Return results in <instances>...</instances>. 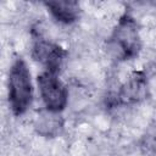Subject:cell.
I'll return each instance as SVG.
<instances>
[{"mask_svg": "<svg viewBox=\"0 0 156 156\" xmlns=\"http://www.w3.org/2000/svg\"><path fill=\"white\" fill-rule=\"evenodd\" d=\"M9 104L16 116L23 115L33 101V84L26 62L18 57L9 72Z\"/></svg>", "mask_w": 156, "mask_h": 156, "instance_id": "1", "label": "cell"}, {"mask_svg": "<svg viewBox=\"0 0 156 156\" xmlns=\"http://www.w3.org/2000/svg\"><path fill=\"white\" fill-rule=\"evenodd\" d=\"M140 46L136 22L129 13H124L110 37L108 49L117 60H129L138 55Z\"/></svg>", "mask_w": 156, "mask_h": 156, "instance_id": "2", "label": "cell"}, {"mask_svg": "<svg viewBox=\"0 0 156 156\" xmlns=\"http://www.w3.org/2000/svg\"><path fill=\"white\" fill-rule=\"evenodd\" d=\"M38 85L40 98L48 111L61 112L68 100V91L65 84L57 78L56 73L44 71L38 76Z\"/></svg>", "mask_w": 156, "mask_h": 156, "instance_id": "3", "label": "cell"}, {"mask_svg": "<svg viewBox=\"0 0 156 156\" xmlns=\"http://www.w3.org/2000/svg\"><path fill=\"white\" fill-rule=\"evenodd\" d=\"M32 56L45 68V71L57 73L65 60L66 51L60 45L38 35L33 41Z\"/></svg>", "mask_w": 156, "mask_h": 156, "instance_id": "4", "label": "cell"}, {"mask_svg": "<svg viewBox=\"0 0 156 156\" xmlns=\"http://www.w3.org/2000/svg\"><path fill=\"white\" fill-rule=\"evenodd\" d=\"M147 95V80L143 72H134L116 94L117 104H133Z\"/></svg>", "mask_w": 156, "mask_h": 156, "instance_id": "5", "label": "cell"}, {"mask_svg": "<svg viewBox=\"0 0 156 156\" xmlns=\"http://www.w3.org/2000/svg\"><path fill=\"white\" fill-rule=\"evenodd\" d=\"M46 9L51 13V16L61 22V23H72L79 16V5L77 1L68 0H56V1H46Z\"/></svg>", "mask_w": 156, "mask_h": 156, "instance_id": "6", "label": "cell"}, {"mask_svg": "<svg viewBox=\"0 0 156 156\" xmlns=\"http://www.w3.org/2000/svg\"><path fill=\"white\" fill-rule=\"evenodd\" d=\"M61 128H62V119L60 118V116L48 110L46 112L40 113L35 122L37 132L44 136H54L60 132Z\"/></svg>", "mask_w": 156, "mask_h": 156, "instance_id": "7", "label": "cell"}]
</instances>
